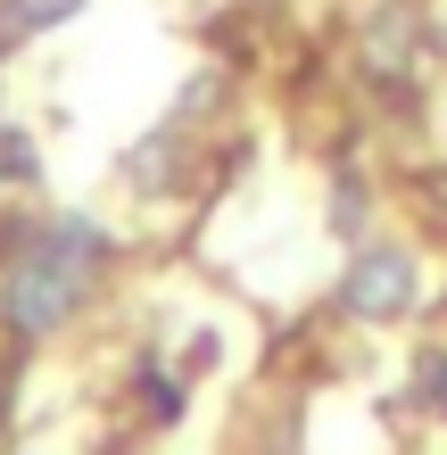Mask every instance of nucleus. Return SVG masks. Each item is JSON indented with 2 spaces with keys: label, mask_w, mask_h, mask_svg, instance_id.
Returning <instances> with one entry per match:
<instances>
[{
  "label": "nucleus",
  "mask_w": 447,
  "mask_h": 455,
  "mask_svg": "<svg viewBox=\"0 0 447 455\" xmlns=\"http://www.w3.org/2000/svg\"><path fill=\"white\" fill-rule=\"evenodd\" d=\"M92 257H100V224L92 216H59L50 240H34L17 265H9V323L17 331H59L75 299L92 282Z\"/></svg>",
  "instance_id": "1"
},
{
  "label": "nucleus",
  "mask_w": 447,
  "mask_h": 455,
  "mask_svg": "<svg viewBox=\"0 0 447 455\" xmlns=\"http://www.w3.org/2000/svg\"><path fill=\"white\" fill-rule=\"evenodd\" d=\"M339 307L364 315V323H389V315L414 307V257L406 249H364L348 265V282H339Z\"/></svg>",
  "instance_id": "2"
},
{
  "label": "nucleus",
  "mask_w": 447,
  "mask_h": 455,
  "mask_svg": "<svg viewBox=\"0 0 447 455\" xmlns=\"http://www.w3.org/2000/svg\"><path fill=\"white\" fill-rule=\"evenodd\" d=\"M414 34H423V17H414L406 0L373 9V17H364V42H356L364 75H406V67H414Z\"/></svg>",
  "instance_id": "3"
},
{
  "label": "nucleus",
  "mask_w": 447,
  "mask_h": 455,
  "mask_svg": "<svg viewBox=\"0 0 447 455\" xmlns=\"http://www.w3.org/2000/svg\"><path fill=\"white\" fill-rule=\"evenodd\" d=\"M75 9H84V0H9L0 25H9V34H42V25H59V17H75Z\"/></svg>",
  "instance_id": "4"
},
{
  "label": "nucleus",
  "mask_w": 447,
  "mask_h": 455,
  "mask_svg": "<svg viewBox=\"0 0 447 455\" xmlns=\"http://www.w3.org/2000/svg\"><path fill=\"white\" fill-rule=\"evenodd\" d=\"M0 174H9V182H34L42 174V149L25 141V132H0Z\"/></svg>",
  "instance_id": "5"
},
{
  "label": "nucleus",
  "mask_w": 447,
  "mask_h": 455,
  "mask_svg": "<svg viewBox=\"0 0 447 455\" xmlns=\"http://www.w3.org/2000/svg\"><path fill=\"white\" fill-rule=\"evenodd\" d=\"M166 166H174V141H141L133 157H124V174H133V182H166Z\"/></svg>",
  "instance_id": "6"
},
{
  "label": "nucleus",
  "mask_w": 447,
  "mask_h": 455,
  "mask_svg": "<svg viewBox=\"0 0 447 455\" xmlns=\"http://www.w3.org/2000/svg\"><path fill=\"white\" fill-rule=\"evenodd\" d=\"M331 216H339V232L364 224V191H356V182H339V207H331Z\"/></svg>",
  "instance_id": "7"
},
{
  "label": "nucleus",
  "mask_w": 447,
  "mask_h": 455,
  "mask_svg": "<svg viewBox=\"0 0 447 455\" xmlns=\"http://www.w3.org/2000/svg\"><path fill=\"white\" fill-rule=\"evenodd\" d=\"M431 372H439V381H431V389H439V406H447V364H431Z\"/></svg>",
  "instance_id": "8"
}]
</instances>
